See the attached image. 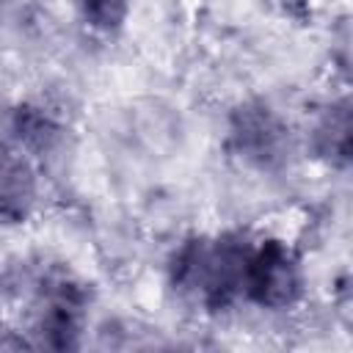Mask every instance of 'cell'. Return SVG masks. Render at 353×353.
Listing matches in <instances>:
<instances>
[{
	"mask_svg": "<svg viewBox=\"0 0 353 353\" xmlns=\"http://www.w3.org/2000/svg\"><path fill=\"white\" fill-rule=\"evenodd\" d=\"M14 135L28 149H50L58 138V124L41 108H19L14 116Z\"/></svg>",
	"mask_w": 353,
	"mask_h": 353,
	"instance_id": "6",
	"label": "cell"
},
{
	"mask_svg": "<svg viewBox=\"0 0 353 353\" xmlns=\"http://www.w3.org/2000/svg\"><path fill=\"white\" fill-rule=\"evenodd\" d=\"M83 11L91 28L116 30L127 17V0H83Z\"/></svg>",
	"mask_w": 353,
	"mask_h": 353,
	"instance_id": "7",
	"label": "cell"
},
{
	"mask_svg": "<svg viewBox=\"0 0 353 353\" xmlns=\"http://www.w3.org/2000/svg\"><path fill=\"white\" fill-rule=\"evenodd\" d=\"M303 273L295 251L281 240L251 245L243 273V295L262 309H287L301 298Z\"/></svg>",
	"mask_w": 353,
	"mask_h": 353,
	"instance_id": "2",
	"label": "cell"
},
{
	"mask_svg": "<svg viewBox=\"0 0 353 353\" xmlns=\"http://www.w3.org/2000/svg\"><path fill=\"white\" fill-rule=\"evenodd\" d=\"M248 251L251 243H245L240 234L190 240L174 256V284L185 295L201 301L207 309H226L237 295H243Z\"/></svg>",
	"mask_w": 353,
	"mask_h": 353,
	"instance_id": "1",
	"label": "cell"
},
{
	"mask_svg": "<svg viewBox=\"0 0 353 353\" xmlns=\"http://www.w3.org/2000/svg\"><path fill=\"white\" fill-rule=\"evenodd\" d=\"M314 146L320 154L331 157V160H347L350 154V113L347 105L331 108L323 121L314 130Z\"/></svg>",
	"mask_w": 353,
	"mask_h": 353,
	"instance_id": "5",
	"label": "cell"
},
{
	"mask_svg": "<svg viewBox=\"0 0 353 353\" xmlns=\"http://www.w3.org/2000/svg\"><path fill=\"white\" fill-rule=\"evenodd\" d=\"M232 141H234L237 152L245 160H254V163L265 165V163H270L273 157L281 154L284 127L273 116V110H268L265 105H245L234 116Z\"/></svg>",
	"mask_w": 353,
	"mask_h": 353,
	"instance_id": "3",
	"label": "cell"
},
{
	"mask_svg": "<svg viewBox=\"0 0 353 353\" xmlns=\"http://www.w3.org/2000/svg\"><path fill=\"white\" fill-rule=\"evenodd\" d=\"M36 201V174L30 160L8 146L0 143V221L19 223L28 218Z\"/></svg>",
	"mask_w": 353,
	"mask_h": 353,
	"instance_id": "4",
	"label": "cell"
}]
</instances>
